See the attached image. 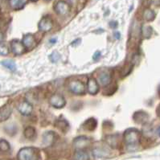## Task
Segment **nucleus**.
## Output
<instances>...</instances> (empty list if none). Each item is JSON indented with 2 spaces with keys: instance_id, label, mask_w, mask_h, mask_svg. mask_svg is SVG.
<instances>
[{
  "instance_id": "obj_1",
  "label": "nucleus",
  "mask_w": 160,
  "mask_h": 160,
  "mask_svg": "<svg viewBox=\"0 0 160 160\" xmlns=\"http://www.w3.org/2000/svg\"><path fill=\"white\" fill-rule=\"evenodd\" d=\"M124 140L128 148L135 147L140 140V132L136 129H128L125 132Z\"/></svg>"
},
{
  "instance_id": "obj_2",
  "label": "nucleus",
  "mask_w": 160,
  "mask_h": 160,
  "mask_svg": "<svg viewBox=\"0 0 160 160\" xmlns=\"http://www.w3.org/2000/svg\"><path fill=\"white\" fill-rule=\"evenodd\" d=\"M18 160H36V150L33 147H24L18 153Z\"/></svg>"
},
{
  "instance_id": "obj_3",
  "label": "nucleus",
  "mask_w": 160,
  "mask_h": 160,
  "mask_svg": "<svg viewBox=\"0 0 160 160\" xmlns=\"http://www.w3.org/2000/svg\"><path fill=\"white\" fill-rule=\"evenodd\" d=\"M68 89L76 95H82L85 92V86L81 81H73L68 84Z\"/></svg>"
},
{
  "instance_id": "obj_4",
  "label": "nucleus",
  "mask_w": 160,
  "mask_h": 160,
  "mask_svg": "<svg viewBox=\"0 0 160 160\" xmlns=\"http://www.w3.org/2000/svg\"><path fill=\"white\" fill-rule=\"evenodd\" d=\"M91 141L88 137L85 136H79L76 138L73 141V147L77 149V151L79 150H84L86 147L90 145Z\"/></svg>"
},
{
  "instance_id": "obj_5",
  "label": "nucleus",
  "mask_w": 160,
  "mask_h": 160,
  "mask_svg": "<svg viewBox=\"0 0 160 160\" xmlns=\"http://www.w3.org/2000/svg\"><path fill=\"white\" fill-rule=\"evenodd\" d=\"M49 103L53 107L60 109L63 108L66 104V101L63 96L60 94H53L49 99Z\"/></svg>"
},
{
  "instance_id": "obj_6",
  "label": "nucleus",
  "mask_w": 160,
  "mask_h": 160,
  "mask_svg": "<svg viewBox=\"0 0 160 160\" xmlns=\"http://www.w3.org/2000/svg\"><path fill=\"white\" fill-rule=\"evenodd\" d=\"M52 20L48 16L43 17L39 23V30L42 32H48L52 28Z\"/></svg>"
},
{
  "instance_id": "obj_7",
  "label": "nucleus",
  "mask_w": 160,
  "mask_h": 160,
  "mask_svg": "<svg viewBox=\"0 0 160 160\" xmlns=\"http://www.w3.org/2000/svg\"><path fill=\"white\" fill-rule=\"evenodd\" d=\"M55 11L60 15H66L69 12L70 7L68 3L64 1H59L55 5Z\"/></svg>"
},
{
  "instance_id": "obj_8",
  "label": "nucleus",
  "mask_w": 160,
  "mask_h": 160,
  "mask_svg": "<svg viewBox=\"0 0 160 160\" xmlns=\"http://www.w3.org/2000/svg\"><path fill=\"white\" fill-rule=\"evenodd\" d=\"M11 49L12 52L16 56H20L24 52V46L23 43H21L19 40H14L11 42Z\"/></svg>"
},
{
  "instance_id": "obj_9",
  "label": "nucleus",
  "mask_w": 160,
  "mask_h": 160,
  "mask_svg": "<svg viewBox=\"0 0 160 160\" xmlns=\"http://www.w3.org/2000/svg\"><path fill=\"white\" fill-rule=\"evenodd\" d=\"M17 108L19 113H20L21 114L25 115V116L30 114L32 112V109H33L32 104H31L30 102H27V101L22 102L21 103H19V105L18 106Z\"/></svg>"
},
{
  "instance_id": "obj_10",
  "label": "nucleus",
  "mask_w": 160,
  "mask_h": 160,
  "mask_svg": "<svg viewBox=\"0 0 160 160\" xmlns=\"http://www.w3.org/2000/svg\"><path fill=\"white\" fill-rule=\"evenodd\" d=\"M22 43H23L25 48L29 49V50L33 48L36 44V39H35L34 36L31 34L25 35L23 38V42Z\"/></svg>"
},
{
  "instance_id": "obj_11",
  "label": "nucleus",
  "mask_w": 160,
  "mask_h": 160,
  "mask_svg": "<svg viewBox=\"0 0 160 160\" xmlns=\"http://www.w3.org/2000/svg\"><path fill=\"white\" fill-rule=\"evenodd\" d=\"M55 138H56V135H55L54 132H45V133L43 134V137H42V139H43L42 142H43V146H45V147L52 146L53 143H54Z\"/></svg>"
},
{
  "instance_id": "obj_12",
  "label": "nucleus",
  "mask_w": 160,
  "mask_h": 160,
  "mask_svg": "<svg viewBox=\"0 0 160 160\" xmlns=\"http://www.w3.org/2000/svg\"><path fill=\"white\" fill-rule=\"evenodd\" d=\"M92 154L97 158H106L109 154V151L104 147H96L92 150Z\"/></svg>"
},
{
  "instance_id": "obj_13",
  "label": "nucleus",
  "mask_w": 160,
  "mask_h": 160,
  "mask_svg": "<svg viewBox=\"0 0 160 160\" xmlns=\"http://www.w3.org/2000/svg\"><path fill=\"white\" fill-rule=\"evenodd\" d=\"M12 112V108L10 105H6L0 108V122L6 121L7 119L9 118Z\"/></svg>"
},
{
  "instance_id": "obj_14",
  "label": "nucleus",
  "mask_w": 160,
  "mask_h": 160,
  "mask_svg": "<svg viewBox=\"0 0 160 160\" xmlns=\"http://www.w3.org/2000/svg\"><path fill=\"white\" fill-rule=\"evenodd\" d=\"M106 142L113 148H117L120 144V136L118 134H111L106 137Z\"/></svg>"
},
{
  "instance_id": "obj_15",
  "label": "nucleus",
  "mask_w": 160,
  "mask_h": 160,
  "mask_svg": "<svg viewBox=\"0 0 160 160\" xmlns=\"http://www.w3.org/2000/svg\"><path fill=\"white\" fill-rule=\"evenodd\" d=\"M148 118V114L142 111L136 112L133 116V119L134 120V122L138 123V124H143V123L147 122Z\"/></svg>"
},
{
  "instance_id": "obj_16",
  "label": "nucleus",
  "mask_w": 160,
  "mask_h": 160,
  "mask_svg": "<svg viewBox=\"0 0 160 160\" xmlns=\"http://www.w3.org/2000/svg\"><path fill=\"white\" fill-rule=\"evenodd\" d=\"M99 91V85L94 78H90L88 81V92L92 95L97 94Z\"/></svg>"
},
{
  "instance_id": "obj_17",
  "label": "nucleus",
  "mask_w": 160,
  "mask_h": 160,
  "mask_svg": "<svg viewBox=\"0 0 160 160\" xmlns=\"http://www.w3.org/2000/svg\"><path fill=\"white\" fill-rule=\"evenodd\" d=\"M98 81H99V83L101 84V85L106 86L111 82V75L106 72H103L98 77Z\"/></svg>"
},
{
  "instance_id": "obj_18",
  "label": "nucleus",
  "mask_w": 160,
  "mask_h": 160,
  "mask_svg": "<svg viewBox=\"0 0 160 160\" xmlns=\"http://www.w3.org/2000/svg\"><path fill=\"white\" fill-rule=\"evenodd\" d=\"M97 125H98V122H97V120L95 118H89L87 119L85 122L83 123V128L85 129V130H88V131H92L94 130L97 127Z\"/></svg>"
},
{
  "instance_id": "obj_19",
  "label": "nucleus",
  "mask_w": 160,
  "mask_h": 160,
  "mask_svg": "<svg viewBox=\"0 0 160 160\" xmlns=\"http://www.w3.org/2000/svg\"><path fill=\"white\" fill-rule=\"evenodd\" d=\"M55 126H57V128H58L59 130H61L62 132H67L69 129V124L65 119H58V120L55 123Z\"/></svg>"
},
{
  "instance_id": "obj_20",
  "label": "nucleus",
  "mask_w": 160,
  "mask_h": 160,
  "mask_svg": "<svg viewBox=\"0 0 160 160\" xmlns=\"http://www.w3.org/2000/svg\"><path fill=\"white\" fill-rule=\"evenodd\" d=\"M10 6L14 10L22 9L27 3V0H10Z\"/></svg>"
},
{
  "instance_id": "obj_21",
  "label": "nucleus",
  "mask_w": 160,
  "mask_h": 160,
  "mask_svg": "<svg viewBox=\"0 0 160 160\" xmlns=\"http://www.w3.org/2000/svg\"><path fill=\"white\" fill-rule=\"evenodd\" d=\"M142 17L146 21L150 22V21H152L154 19V18H155V13H154V12L153 10L147 8V9L144 10V12H143Z\"/></svg>"
},
{
  "instance_id": "obj_22",
  "label": "nucleus",
  "mask_w": 160,
  "mask_h": 160,
  "mask_svg": "<svg viewBox=\"0 0 160 160\" xmlns=\"http://www.w3.org/2000/svg\"><path fill=\"white\" fill-rule=\"evenodd\" d=\"M74 160H89V155L86 151L79 150L74 154Z\"/></svg>"
},
{
  "instance_id": "obj_23",
  "label": "nucleus",
  "mask_w": 160,
  "mask_h": 160,
  "mask_svg": "<svg viewBox=\"0 0 160 160\" xmlns=\"http://www.w3.org/2000/svg\"><path fill=\"white\" fill-rule=\"evenodd\" d=\"M23 134H24L25 138H28V139H33V138H35V137H36V129H35L34 127H32V126H28V127L24 130Z\"/></svg>"
},
{
  "instance_id": "obj_24",
  "label": "nucleus",
  "mask_w": 160,
  "mask_h": 160,
  "mask_svg": "<svg viewBox=\"0 0 160 160\" xmlns=\"http://www.w3.org/2000/svg\"><path fill=\"white\" fill-rule=\"evenodd\" d=\"M1 64L5 67V68H8V70L12 72H15L16 70V64L14 62L13 60H3L1 62Z\"/></svg>"
},
{
  "instance_id": "obj_25",
  "label": "nucleus",
  "mask_w": 160,
  "mask_h": 160,
  "mask_svg": "<svg viewBox=\"0 0 160 160\" xmlns=\"http://www.w3.org/2000/svg\"><path fill=\"white\" fill-rule=\"evenodd\" d=\"M10 151V144L8 141L4 139L0 140V151L1 152H8Z\"/></svg>"
},
{
  "instance_id": "obj_26",
  "label": "nucleus",
  "mask_w": 160,
  "mask_h": 160,
  "mask_svg": "<svg viewBox=\"0 0 160 160\" xmlns=\"http://www.w3.org/2000/svg\"><path fill=\"white\" fill-rule=\"evenodd\" d=\"M142 35L144 37L149 38L152 34V28L149 26H144L142 29Z\"/></svg>"
},
{
  "instance_id": "obj_27",
  "label": "nucleus",
  "mask_w": 160,
  "mask_h": 160,
  "mask_svg": "<svg viewBox=\"0 0 160 160\" xmlns=\"http://www.w3.org/2000/svg\"><path fill=\"white\" fill-rule=\"evenodd\" d=\"M9 54V48L8 46L2 43H0V55L2 56H8Z\"/></svg>"
},
{
  "instance_id": "obj_28",
  "label": "nucleus",
  "mask_w": 160,
  "mask_h": 160,
  "mask_svg": "<svg viewBox=\"0 0 160 160\" xmlns=\"http://www.w3.org/2000/svg\"><path fill=\"white\" fill-rule=\"evenodd\" d=\"M59 59H60V55H59V53L57 52H53L52 54H51V56H50V60H51L52 62H57Z\"/></svg>"
},
{
  "instance_id": "obj_29",
  "label": "nucleus",
  "mask_w": 160,
  "mask_h": 160,
  "mask_svg": "<svg viewBox=\"0 0 160 160\" xmlns=\"http://www.w3.org/2000/svg\"><path fill=\"white\" fill-rule=\"evenodd\" d=\"M100 58H101V52L99 51H97L96 52L94 53V55H93L92 59H93L94 61H98V60H99V59Z\"/></svg>"
},
{
  "instance_id": "obj_30",
  "label": "nucleus",
  "mask_w": 160,
  "mask_h": 160,
  "mask_svg": "<svg viewBox=\"0 0 160 160\" xmlns=\"http://www.w3.org/2000/svg\"><path fill=\"white\" fill-rule=\"evenodd\" d=\"M109 25H110V27H111L112 28H116L118 26V23L117 22H111V23H109Z\"/></svg>"
},
{
  "instance_id": "obj_31",
  "label": "nucleus",
  "mask_w": 160,
  "mask_h": 160,
  "mask_svg": "<svg viewBox=\"0 0 160 160\" xmlns=\"http://www.w3.org/2000/svg\"><path fill=\"white\" fill-rule=\"evenodd\" d=\"M3 40H4V35H3V33L0 32V43H2V41H3Z\"/></svg>"
},
{
  "instance_id": "obj_32",
  "label": "nucleus",
  "mask_w": 160,
  "mask_h": 160,
  "mask_svg": "<svg viewBox=\"0 0 160 160\" xmlns=\"http://www.w3.org/2000/svg\"><path fill=\"white\" fill-rule=\"evenodd\" d=\"M57 39H56V38H54V39H51V40H50V43H52V44H54L55 43H56V42H57Z\"/></svg>"
},
{
  "instance_id": "obj_33",
  "label": "nucleus",
  "mask_w": 160,
  "mask_h": 160,
  "mask_svg": "<svg viewBox=\"0 0 160 160\" xmlns=\"http://www.w3.org/2000/svg\"><path fill=\"white\" fill-rule=\"evenodd\" d=\"M79 41H81V40H80V39H77V40H76V41L73 42V43H72V45L74 46V45H75V44H77V43H77V42H79Z\"/></svg>"
},
{
  "instance_id": "obj_34",
  "label": "nucleus",
  "mask_w": 160,
  "mask_h": 160,
  "mask_svg": "<svg viewBox=\"0 0 160 160\" xmlns=\"http://www.w3.org/2000/svg\"><path fill=\"white\" fill-rule=\"evenodd\" d=\"M157 113H158V116L160 118V106H158V109H157Z\"/></svg>"
},
{
  "instance_id": "obj_35",
  "label": "nucleus",
  "mask_w": 160,
  "mask_h": 160,
  "mask_svg": "<svg viewBox=\"0 0 160 160\" xmlns=\"http://www.w3.org/2000/svg\"><path fill=\"white\" fill-rule=\"evenodd\" d=\"M115 36H116V38H117V39H119V38H120V37H119L120 34H119L118 32H116V33H115Z\"/></svg>"
},
{
  "instance_id": "obj_36",
  "label": "nucleus",
  "mask_w": 160,
  "mask_h": 160,
  "mask_svg": "<svg viewBox=\"0 0 160 160\" xmlns=\"http://www.w3.org/2000/svg\"><path fill=\"white\" fill-rule=\"evenodd\" d=\"M157 133H158V135L160 137V126L158 128V130H157Z\"/></svg>"
},
{
  "instance_id": "obj_37",
  "label": "nucleus",
  "mask_w": 160,
  "mask_h": 160,
  "mask_svg": "<svg viewBox=\"0 0 160 160\" xmlns=\"http://www.w3.org/2000/svg\"><path fill=\"white\" fill-rule=\"evenodd\" d=\"M31 1H32V2H36L37 0H31Z\"/></svg>"
},
{
  "instance_id": "obj_38",
  "label": "nucleus",
  "mask_w": 160,
  "mask_h": 160,
  "mask_svg": "<svg viewBox=\"0 0 160 160\" xmlns=\"http://www.w3.org/2000/svg\"><path fill=\"white\" fill-rule=\"evenodd\" d=\"M0 160H4V159H0Z\"/></svg>"
}]
</instances>
